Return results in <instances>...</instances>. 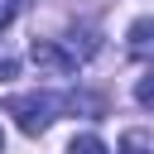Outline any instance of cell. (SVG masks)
<instances>
[{"instance_id":"1","label":"cell","mask_w":154,"mask_h":154,"mask_svg":"<svg viewBox=\"0 0 154 154\" xmlns=\"http://www.w3.org/2000/svg\"><path fill=\"white\" fill-rule=\"evenodd\" d=\"M10 116L19 120L24 135H43L53 125V116H58V101L53 96H14L10 101Z\"/></svg>"},{"instance_id":"2","label":"cell","mask_w":154,"mask_h":154,"mask_svg":"<svg viewBox=\"0 0 154 154\" xmlns=\"http://www.w3.org/2000/svg\"><path fill=\"white\" fill-rule=\"evenodd\" d=\"M34 63H38L43 72H53V77H67V72L77 67V53H72V48H58L53 38H34Z\"/></svg>"},{"instance_id":"3","label":"cell","mask_w":154,"mask_h":154,"mask_svg":"<svg viewBox=\"0 0 154 154\" xmlns=\"http://www.w3.org/2000/svg\"><path fill=\"white\" fill-rule=\"evenodd\" d=\"M125 38H130V53H135V58H154V14L135 19Z\"/></svg>"},{"instance_id":"4","label":"cell","mask_w":154,"mask_h":154,"mask_svg":"<svg viewBox=\"0 0 154 154\" xmlns=\"http://www.w3.org/2000/svg\"><path fill=\"white\" fill-rule=\"evenodd\" d=\"M135 101H140L144 111H154V67L140 77V87H135Z\"/></svg>"},{"instance_id":"5","label":"cell","mask_w":154,"mask_h":154,"mask_svg":"<svg viewBox=\"0 0 154 154\" xmlns=\"http://www.w3.org/2000/svg\"><path fill=\"white\" fill-rule=\"evenodd\" d=\"M67 154H106V144H101V140H96V135H77V140H72V149H67Z\"/></svg>"},{"instance_id":"6","label":"cell","mask_w":154,"mask_h":154,"mask_svg":"<svg viewBox=\"0 0 154 154\" xmlns=\"http://www.w3.org/2000/svg\"><path fill=\"white\" fill-rule=\"evenodd\" d=\"M120 154H154V149H149V140H144L140 130H130V135L120 140Z\"/></svg>"},{"instance_id":"7","label":"cell","mask_w":154,"mask_h":154,"mask_svg":"<svg viewBox=\"0 0 154 154\" xmlns=\"http://www.w3.org/2000/svg\"><path fill=\"white\" fill-rule=\"evenodd\" d=\"M14 72H19V63L10 53H0V82H14Z\"/></svg>"},{"instance_id":"8","label":"cell","mask_w":154,"mask_h":154,"mask_svg":"<svg viewBox=\"0 0 154 154\" xmlns=\"http://www.w3.org/2000/svg\"><path fill=\"white\" fill-rule=\"evenodd\" d=\"M14 10H19V0H0V29L14 19Z\"/></svg>"},{"instance_id":"9","label":"cell","mask_w":154,"mask_h":154,"mask_svg":"<svg viewBox=\"0 0 154 154\" xmlns=\"http://www.w3.org/2000/svg\"><path fill=\"white\" fill-rule=\"evenodd\" d=\"M0 149H5V130H0Z\"/></svg>"}]
</instances>
